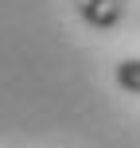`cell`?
I'll use <instances>...</instances> for the list:
<instances>
[{
    "label": "cell",
    "instance_id": "1",
    "mask_svg": "<svg viewBox=\"0 0 140 148\" xmlns=\"http://www.w3.org/2000/svg\"><path fill=\"white\" fill-rule=\"evenodd\" d=\"M113 82H117L125 94L140 97V59H121L117 66H113Z\"/></svg>",
    "mask_w": 140,
    "mask_h": 148
}]
</instances>
